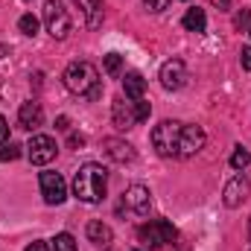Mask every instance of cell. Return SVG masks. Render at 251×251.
I'll use <instances>...</instances> for the list:
<instances>
[{
    "mask_svg": "<svg viewBox=\"0 0 251 251\" xmlns=\"http://www.w3.org/2000/svg\"><path fill=\"white\" fill-rule=\"evenodd\" d=\"M249 21H251V12H249V9H243V12H240V15L234 18V24H237V26H246Z\"/></svg>",
    "mask_w": 251,
    "mask_h": 251,
    "instance_id": "cell-27",
    "label": "cell"
},
{
    "mask_svg": "<svg viewBox=\"0 0 251 251\" xmlns=\"http://www.w3.org/2000/svg\"><path fill=\"white\" fill-rule=\"evenodd\" d=\"M102 146H105V152H108V155H111V158H114L117 164H126V161H134V149H131V146H128L126 140H117V137H108V140H105Z\"/></svg>",
    "mask_w": 251,
    "mask_h": 251,
    "instance_id": "cell-16",
    "label": "cell"
},
{
    "mask_svg": "<svg viewBox=\"0 0 251 251\" xmlns=\"http://www.w3.org/2000/svg\"><path fill=\"white\" fill-rule=\"evenodd\" d=\"M213 3H216L219 9H228V6H231V0H213Z\"/></svg>",
    "mask_w": 251,
    "mask_h": 251,
    "instance_id": "cell-30",
    "label": "cell"
},
{
    "mask_svg": "<svg viewBox=\"0 0 251 251\" xmlns=\"http://www.w3.org/2000/svg\"><path fill=\"white\" fill-rule=\"evenodd\" d=\"M251 164V155H249V149H243V146H237L234 149V155H231V167L234 170H246Z\"/></svg>",
    "mask_w": 251,
    "mask_h": 251,
    "instance_id": "cell-21",
    "label": "cell"
},
{
    "mask_svg": "<svg viewBox=\"0 0 251 251\" xmlns=\"http://www.w3.org/2000/svg\"><path fill=\"white\" fill-rule=\"evenodd\" d=\"M201 146H204V128L201 126H184L181 143H178V158H193Z\"/></svg>",
    "mask_w": 251,
    "mask_h": 251,
    "instance_id": "cell-10",
    "label": "cell"
},
{
    "mask_svg": "<svg viewBox=\"0 0 251 251\" xmlns=\"http://www.w3.org/2000/svg\"><path fill=\"white\" fill-rule=\"evenodd\" d=\"M123 201H126V207H128L131 213H137V216H146V213L152 210V193L143 187V184H134V187L126 190Z\"/></svg>",
    "mask_w": 251,
    "mask_h": 251,
    "instance_id": "cell-9",
    "label": "cell"
},
{
    "mask_svg": "<svg viewBox=\"0 0 251 251\" xmlns=\"http://www.w3.org/2000/svg\"><path fill=\"white\" fill-rule=\"evenodd\" d=\"M184 3H187V0H184Z\"/></svg>",
    "mask_w": 251,
    "mask_h": 251,
    "instance_id": "cell-34",
    "label": "cell"
},
{
    "mask_svg": "<svg viewBox=\"0 0 251 251\" xmlns=\"http://www.w3.org/2000/svg\"><path fill=\"white\" fill-rule=\"evenodd\" d=\"M41 18H44L47 32H50L56 41H64V38L70 35V15H67V9L62 6V0H47Z\"/></svg>",
    "mask_w": 251,
    "mask_h": 251,
    "instance_id": "cell-4",
    "label": "cell"
},
{
    "mask_svg": "<svg viewBox=\"0 0 251 251\" xmlns=\"http://www.w3.org/2000/svg\"><path fill=\"white\" fill-rule=\"evenodd\" d=\"M50 251H76V240L70 237V234H56V240H53V246H50Z\"/></svg>",
    "mask_w": 251,
    "mask_h": 251,
    "instance_id": "cell-20",
    "label": "cell"
},
{
    "mask_svg": "<svg viewBox=\"0 0 251 251\" xmlns=\"http://www.w3.org/2000/svg\"><path fill=\"white\" fill-rule=\"evenodd\" d=\"M149 111H152V105H149V102H143V100H137V102H134V117H137V123L149 120Z\"/></svg>",
    "mask_w": 251,
    "mask_h": 251,
    "instance_id": "cell-23",
    "label": "cell"
},
{
    "mask_svg": "<svg viewBox=\"0 0 251 251\" xmlns=\"http://www.w3.org/2000/svg\"><path fill=\"white\" fill-rule=\"evenodd\" d=\"M56 152H59V146L50 134H32V140L26 143V155L35 167H47L56 158Z\"/></svg>",
    "mask_w": 251,
    "mask_h": 251,
    "instance_id": "cell-6",
    "label": "cell"
},
{
    "mask_svg": "<svg viewBox=\"0 0 251 251\" xmlns=\"http://www.w3.org/2000/svg\"><path fill=\"white\" fill-rule=\"evenodd\" d=\"M123 91H126V100H143V94H146V79L137 73V70H131V73H126L123 76Z\"/></svg>",
    "mask_w": 251,
    "mask_h": 251,
    "instance_id": "cell-15",
    "label": "cell"
},
{
    "mask_svg": "<svg viewBox=\"0 0 251 251\" xmlns=\"http://www.w3.org/2000/svg\"><path fill=\"white\" fill-rule=\"evenodd\" d=\"M181 24H184V29H187V32H204V26H207L204 9H199V6H196V9H187Z\"/></svg>",
    "mask_w": 251,
    "mask_h": 251,
    "instance_id": "cell-18",
    "label": "cell"
},
{
    "mask_svg": "<svg viewBox=\"0 0 251 251\" xmlns=\"http://www.w3.org/2000/svg\"><path fill=\"white\" fill-rule=\"evenodd\" d=\"M21 155V146H15V143H9L6 149H0V161H15Z\"/></svg>",
    "mask_w": 251,
    "mask_h": 251,
    "instance_id": "cell-24",
    "label": "cell"
},
{
    "mask_svg": "<svg viewBox=\"0 0 251 251\" xmlns=\"http://www.w3.org/2000/svg\"><path fill=\"white\" fill-rule=\"evenodd\" d=\"M249 38H251V26H249Z\"/></svg>",
    "mask_w": 251,
    "mask_h": 251,
    "instance_id": "cell-32",
    "label": "cell"
},
{
    "mask_svg": "<svg viewBox=\"0 0 251 251\" xmlns=\"http://www.w3.org/2000/svg\"><path fill=\"white\" fill-rule=\"evenodd\" d=\"M240 62H243V67H246V70H251V44L240 50Z\"/></svg>",
    "mask_w": 251,
    "mask_h": 251,
    "instance_id": "cell-26",
    "label": "cell"
},
{
    "mask_svg": "<svg viewBox=\"0 0 251 251\" xmlns=\"http://www.w3.org/2000/svg\"><path fill=\"white\" fill-rule=\"evenodd\" d=\"M85 234H88V240L97 243V246H108V243L114 240V234H111V228H108L105 222H88Z\"/></svg>",
    "mask_w": 251,
    "mask_h": 251,
    "instance_id": "cell-17",
    "label": "cell"
},
{
    "mask_svg": "<svg viewBox=\"0 0 251 251\" xmlns=\"http://www.w3.org/2000/svg\"><path fill=\"white\" fill-rule=\"evenodd\" d=\"M26 251H50V246H47L44 240H35V243H29V246H26Z\"/></svg>",
    "mask_w": 251,
    "mask_h": 251,
    "instance_id": "cell-29",
    "label": "cell"
},
{
    "mask_svg": "<svg viewBox=\"0 0 251 251\" xmlns=\"http://www.w3.org/2000/svg\"><path fill=\"white\" fill-rule=\"evenodd\" d=\"M184 82H187V67H184L181 59L164 62V67H161V85L167 91H178V88H184Z\"/></svg>",
    "mask_w": 251,
    "mask_h": 251,
    "instance_id": "cell-8",
    "label": "cell"
},
{
    "mask_svg": "<svg viewBox=\"0 0 251 251\" xmlns=\"http://www.w3.org/2000/svg\"><path fill=\"white\" fill-rule=\"evenodd\" d=\"M18 29H21L24 35H29V38H32V35L38 32V18H35V15H29V12H26V15H21V21H18Z\"/></svg>",
    "mask_w": 251,
    "mask_h": 251,
    "instance_id": "cell-19",
    "label": "cell"
},
{
    "mask_svg": "<svg viewBox=\"0 0 251 251\" xmlns=\"http://www.w3.org/2000/svg\"><path fill=\"white\" fill-rule=\"evenodd\" d=\"M120 70H123V56L120 53H108L105 56V73L108 76H120Z\"/></svg>",
    "mask_w": 251,
    "mask_h": 251,
    "instance_id": "cell-22",
    "label": "cell"
},
{
    "mask_svg": "<svg viewBox=\"0 0 251 251\" xmlns=\"http://www.w3.org/2000/svg\"><path fill=\"white\" fill-rule=\"evenodd\" d=\"M137 237H140V243H146L149 249H161V246H167V243H176L178 231L173 228V222L155 219V222H146V225L137 231Z\"/></svg>",
    "mask_w": 251,
    "mask_h": 251,
    "instance_id": "cell-5",
    "label": "cell"
},
{
    "mask_svg": "<svg viewBox=\"0 0 251 251\" xmlns=\"http://www.w3.org/2000/svg\"><path fill=\"white\" fill-rule=\"evenodd\" d=\"M111 120L117 128H131V126L137 123V117H134V102H126L123 97H117L114 102H111Z\"/></svg>",
    "mask_w": 251,
    "mask_h": 251,
    "instance_id": "cell-12",
    "label": "cell"
},
{
    "mask_svg": "<svg viewBox=\"0 0 251 251\" xmlns=\"http://www.w3.org/2000/svg\"><path fill=\"white\" fill-rule=\"evenodd\" d=\"M105 190H108V173L102 164H82L79 173L73 176V196L79 201H88V204H97L105 199Z\"/></svg>",
    "mask_w": 251,
    "mask_h": 251,
    "instance_id": "cell-1",
    "label": "cell"
},
{
    "mask_svg": "<svg viewBox=\"0 0 251 251\" xmlns=\"http://www.w3.org/2000/svg\"><path fill=\"white\" fill-rule=\"evenodd\" d=\"M249 237H251V219H249Z\"/></svg>",
    "mask_w": 251,
    "mask_h": 251,
    "instance_id": "cell-31",
    "label": "cell"
},
{
    "mask_svg": "<svg viewBox=\"0 0 251 251\" xmlns=\"http://www.w3.org/2000/svg\"><path fill=\"white\" fill-rule=\"evenodd\" d=\"M181 128H184V123H178V120H161L152 128V146L161 158H178Z\"/></svg>",
    "mask_w": 251,
    "mask_h": 251,
    "instance_id": "cell-3",
    "label": "cell"
},
{
    "mask_svg": "<svg viewBox=\"0 0 251 251\" xmlns=\"http://www.w3.org/2000/svg\"><path fill=\"white\" fill-rule=\"evenodd\" d=\"M134 251H140V249H134Z\"/></svg>",
    "mask_w": 251,
    "mask_h": 251,
    "instance_id": "cell-33",
    "label": "cell"
},
{
    "mask_svg": "<svg viewBox=\"0 0 251 251\" xmlns=\"http://www.w3.org/2000/svg\"><path fill=\"white\" fill-rule=\"evenodd\" d=\"M44 120V108H41V102H35V100H29V102H24L21 105V111H18V123L21 128H26V131H32V128H38Z\"/></svg>",
    "mask_w": 251,
    "mask_h": 251,
    "instance_id": "cell-13",
    "label": "cell"
},
{
    "mask_svg": "<svg viewBox=\"0 0 251 251\" xmlns=\"http://www.w3.org/2000/svg\"><path fill=\"white\" fill-rule=\"evenodd\" d=\"M143 6H146L149 12H164V9L170 6V0H143Z\"/></svg>",
    "mask_w": 251,
    "mask_h": 251,
    "instance_id": "cell-25",
    "label": "cell"
},
{
    "mask_svg": "<svg viewBox=\"0 0 251 251\" xmlns=\"http://www.w3.org/2000/svg\"><path fill=\"white\" fill-rule=\"evenodd\" d=\"M9 140V123H6V117L0 114V143H6Z\"/></svg>",
    "mask_w": 251,
    "mask_h": 251,
    "instance_id": "cell-28",
    "label": "cell"
},
{
    "mask_svg": "<svg viewBox=\"0 0 251 251\" xmlns=\"http://www.w3.org/2000/svg\"><path fill=\"white\" fill-rule=\"evenodd\" d=\"M251 193V184L246 176H234L228 184H225V193H222V201H225V207H240L246 199H249Z\"/></svg>",
    "mask_w": 251,
    "mask_h": 251,
    "instance_id": "cell-11",
    "label": "cell"
},
{
    "mask_svg": "<svg viewBox=\"0 0 251 251\" xmlns=\"http://www.w3.org/2000/svg\"><path fill=\"white\" fill-rule=\"evenodd\" d=\"M76 6H79V12H82V18H85V24H88L91 29H97V26L102 24V12H105V0H76Z\"/></svg>",
    "mask_w": 251,
    "mask_h": 251,
    "instance_id": "cell-14",
    "label": "cell"
},
{
    "mask_svg": "<svg viewBox=\"0 0 251 251\" xmlns=\"http://www.w3.org/2000/svg\"><path fill=\"white\" fill-rule=\"evenodd\" d=\"M64 85L70 94L76 97H88V100H100L102 94V85H100V70L94 67L91 62H73L67 64L64 70Z\"/></svg>",
    "mask_w": 251,
    "mask_h": 251,
    "instance_id": "cell-2",
    "label": "cell"
},
{
    "mask_svg": "<svg viewBox=\"0 0 251 251\" xmlns=\"http://www.w3.org/2000/svg\"><path fill=\"white\" fill-rule=\"evenodd\" d=\"M38 181H41V196H44L47 204H62L64 199H67V184H64V178L59 173L47 170V173H41Z\"/></svg>",
    "mask_w": 251,
    "mask_h": 251,
    "instance_id": "cell-7",
    "label": "cell"
}]
</instances>
